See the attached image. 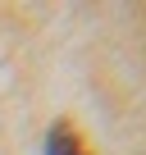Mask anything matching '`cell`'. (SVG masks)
<instances>
[{"mask_svg": "<svg viewBox=\"0 0 146 155\" xmlns=\"http://www.w3.org/2000/svg\"><path fill=\"white\" fill-rule=\"evenodd\" d=\"M46 155H91V150L82 146L78 128H73L68 119H59V123L50 128V137H46Z\"/></svg>", "mask_w": 146, "mask_h": 155, "instance_id": "1", "label": "cell"}]
</instances>
